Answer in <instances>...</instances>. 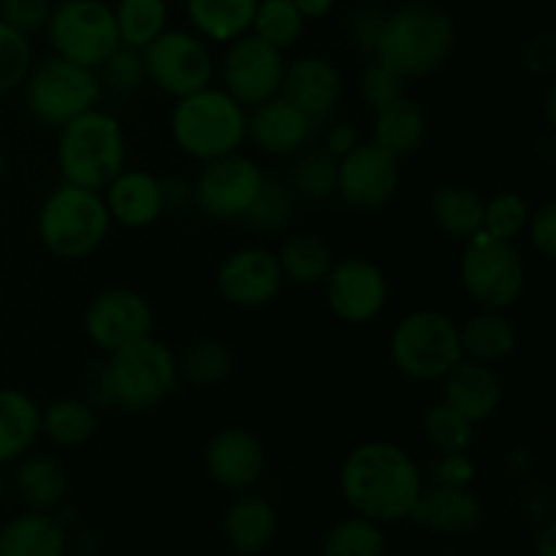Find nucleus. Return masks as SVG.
Returning <instances> with one entry per match:
<instances>
[{"label":"nucleus","instance_id":"obj_10","mask_svg":"<svg viewBox=\"0 0 556 556\" xmlns=\"http://www.w3.org/2000/svg\"><path fill=\"white\" fill-rule=\"evenodd\" d=\"M27 79V109L41 123L63 128L76 114L92 109L101 92V79L87 65L65 58H49Z\"/></svg>","mask_w":556,"mask_h":556},{"label":"nucleus","instance_id":"obj_50","mask_svg":"<svg viewBox=\"0 0 556 556\" xmlns=\"http://www.w3.org/2000/svg\"><path fill=\"white\" fill-rule=\"evenodd\" d=\"M293 5H296L304 20H318V16L329 14L334 0H293Z\"/></svg>","mask_w":556,"mask_h":556},{"label":"nucleus","instance_id":"obj_9","mask_svg":"<svg viewBox=\"0 0 556 556\" xmlns=\"http://www.w3.org/2000/svg\"><path fill=\"white\" fill-rule=\"evenodd\" d=\"M60 58L96 68L119 47L114 11L101 0H63L47 22Z\"/></svg>","mask_w":556,"mask_h":556},{"label":"nucleus","instance_id":"obj_30","mask_svg":"<svg viewBox=\"0 0 556 556\" xmlns=\"http://www.w3.org/2000/svg\"><path fill=\"white\" fill-rule=\"evenodd\" d=\"M432 217L448 237L470 239L483 231V201L465 185H440L432 193Z\"/></svg>","mask_w":556,"mask_h":556},{"label":"nucleus","instance_id":"obj_3","mask_svg":"<svg viewBox=\"0 0 556 556\" xmlns=\"http://www.w3.org/2000/svg\"><path fill=\"white\" fill-rule=\"evenodd\" d=\"M174 141L199 161L231 155L248 136V114L237 98L210 85L179 98L172 112Z\"/></svg>","mask_w":556,"mask_h":556},{"label":"nucleus","instance_id":"obj_7","mask_svg":"<svg viewBox=\"0 0 556 556\" xmlns=\"http://www.w3.org/2000/svg\"><path fill=\"white\" fill-rule=\"evenodd\" d=\"M106 369L114 402L134 413H144L161 405L172 394L179 378L174 353L163 342L152 340L150 334L117 348Z\"/></svg>","mask_w":556,"mask_h":556},{"label":"nucleus","instance_id":"obj_48","mask_svg":"<svg viewBox=\"0 0 556 556\" xmlns=\"http://www.w3.org/2000/svg\"><path fill=\"white\" fill-rule=\"evenodd\" d=\"M383 20L386 16L375 14V11H367V14L358 16L356 38L358 43H364L367 52H375V47H378V36H380V27H383Z\"/></svg>","mask_w":556,"mask_h":556},{"label":"nucleus","instance_id":"obj_36","mask_svg":"<svg viewBox=\"0 0 556 556\" xmlns=\"http://www.w3.org/2000/svg\"><path fill=\"white\" fill-rule=\"evenodd\" d=\"M233 367L231 351L223 342L201 340L193 342L182 358H177V369L188 383L193 386H217L228 378Z\"/></svg>","mask_w":556,"mask_h":556},{"label":"nucleus","instance_id":"obj_28","mask_svg":"<svg viewBox=\"0 0 556 556\" xmlns=\"http://www.w3.org/2000/svg\"><path fill=\"white\" fill-rule=\"evenodd\" d=\"M516 326L510 324L500 309H489V313H478L467 320L459 329L462 353L470 356L472 362L492 364L508 356L516 348Z\"/></svg>","mask_w":556,"mask_h":556},{"label":"nucleus","instance_id":"obj_27","mask_svg":"<svg viewBox=\"0 0 556 556\" xmlns=\"http://www.w3.org/2000/svg\"><path fill=\"white\" fill-rule=\"evenodd\" d=\"M41 434V410L22 391L0 389V465L20 459Z\"/></svg>","mask_w":556,"mask_h":556},{"label":"nucleus","instance_id":"obj_26","mask_svg":"<svg viewBox=\"0 0 556 556\" xmlns=\"http://www.w3.org/2000/svg\"><path fill=\"white\" fill-rule=\"evenodd\" d=\"M65 552V532L47 510L20 516L0 532V556H60Z\"/></svg>","mask_w":556,"mask_h":556},{"label":"nucleus","instance_id":"obj_16","mask_svg":"<svg viewBox=\"0 0 556 556\" xmlns=\"http://www.w3.org/2000/svg\"><path fill=\"white\" fill-rule=\"evenodd\" d=\"M87 337L96 342L101 351L114 353L128 342L141 340L152 331V309L136 291L112 288L103 291L90 304L85 315Z\"/></svg>","mask_w":556,"mask_h":556},{"label":"nucleus","instance_id":"obj_2","mask_svg":"<svg viewBox=\"0 0 556 556\" xmlns=\"http://www.w3.org/2000/svg\"><path fill=\"white\" fill-rule=\"evenodd\" d=\"M454 47V20L432 3H413L386 16L375 54L405 79L438 68Z\"/></svg>","mask_w":556,"mask_h":556},{"label":"nucleus","instance_id":"obj_6","mask_svg":"<svg viewBox=\"0 0 556 556\" xmlns=\"http://www.w3.org/2000/svg\"><path fill=\"white\" fill-rule=\"evenodd\" d=\"M391 358L413 380H440L465 358L459 326L438 309H416L396 324L391 334Z\"/></svg>","mask_w":556,"mask_h":556},{"label":"nucleus","instance_id":"obj_38","mask_svg":"<svg viewBox=\"0 0 556 556\" xmlns=\"http://www.w3.org/2000/svg\"><path fill=\"white\" fill-rule=\"evenodd\" d=\"M427 438L440 454H465L472 443V421L451 405H438L427 413Z\"/></svg>","mask_w":556,"mask_h":556},{"label":"nucleus","instance_id":"obj_14","mask_svg":"<svg viewBox=\"0 0 556 556\" xmlns=\"http://www.w3.org/2000/svg\"><path fill=\"white\" fill-rule=\"evenodd\" d=\"M261 185H264L261 168L248 157L231 152L206 161V168L195 185V204L217 220H237L250 210Z\"/></svg>","mask_w":556,"mask_h":556},{"label":"nucleus","instance_id":"obj_45","mask_svg":"<svg viewBox=\"0 0 556 556\" xmlns=\"http://www.w3.org/2000/svg\"><path fill=\"white\" fill-rule=\"evenodd\" d=\"M49 14H52L49 0H0V20L25 36L47 27Z\"/></svg>","mask_w":556,"mask_h":556},{"label":"nucleus","instance_id":"obj_29","mask_svg":"<svg viewBox=\"0 0 556 556\" xmlns=\"http://www.w3.org/2000/svg\"><path fill=\"white\" fill-rule=\"evenodd\" d=\"M258 0H188L190 22L212 41H233L253 25Z\"/></svg>","mask_w":556,"mask_h":556},{"label":"nucleus","instance_id":"obj_22","mask_svg":"<svg viewBox=\"0 0 556 556\" xmlns=\"http://www.w3.org/2000/svg\"><path fill=\"white\" fill-rule=\"evenodd\" d=\"M481 503L467 486H448L438 483L429 492H421V497L413 505L410 516L418 525L440 532V535H462L470 532L481 521Z\"/></svg>","mask_w":556,"mask_h":556},{"label":"nucleus","instance_id":"obj_21","mask_svg":"<svg viewBox=\"0 0 556 556\" xmlns=\"http://www.w3.org/2000/svg\"><path fill=\"white\" fill-rule=\"evenodd\" d=\"M445 380V405L459 410L462 416L470 418L472 424L483 421L492 416L503 400V389H500V378L494 369L483 362H465L448 369L443 375Z\"/></svg>","mask_w":556,"mask_h":556},{"label":"nucleus","instance_id":"obj_32","mask_svg":"<svg viewBox=\"0 0 556 556\" xmlns=\"http://www.w3.org/2000/svg\"><path fill=\"white\" fill-rule=\"evenodd\" d=\"M98 418L87 402L58 400L41 413V432L63 448H79L96 434Z\"/></svg>","mask_w":556,"mask_h":556},{"label":"nucleus","instance_id":"obj_18","mask_svg":"<svg viewBox=\"0 0 556 556\" xmlns=\"http://www.w3.org/2000/svg\"><path fill=\"white\" fill-rule=\"evenodd\" d=\"M204 465L212 481L233 489V492H244L261 481L266 456L255 434L244 432V429H226L210 440Z\"/></svg>","mask_w":556,"mask_h":556},{"label":"nucleus","instance_id":"obj_34","mask_svg":"<svg viewBox=\"0 0 556 556\" xmlns=\"http://www.w3.org/2000/svg\"><path fill=\"white\" fill-rule=\"evenodd\" d=\"M282 277L299 282V286H315L326 280L331 269V250L315 237H293L288 239L280 253Z\"/></svg>","mask_w":556,"mask_h":556},{"label":"nucleus","instance_id":"obj_11","mask_svg":"<svg viewBox=\"0 0 556 556\" xmlns=\"http://www.w3.org/2000/svg\"><path fill=\"white\" fill-rule=\"evenodd\" d=\"M141 65L144 76L155 87L174 98L190 96L210 85L212 79V58L210 49L195 36L182 30H163L155 41L141 49Z\"/></svg>","mask_w":556,"mask_h":556},{"label":"nucleus","instance_id":"obj_4","mask_svg":"<svg viewBox=\"0 0 556 556\" xmlns=\"http://www.w3.org/2000/svg\"><path fill=\"white\" fill-rule=\"evenodd\" d=\"M58 163L65 182L90 190L106 188L125 163V139L117 119L96 109L68 119L60 136Z\"/></svg>","mask_w":556,"mask_h":556},{"label":"nucleus","instance_id":"obj_20","mask_svg":"<svg viewBox=\"0 0 556 556\" xmlns=\"http://www.w3.org/2000/svg\"><path fill=\"white\" fill-rule=\"evenodd\" d=\"M315 119L293 106L286 96L277 92L269 101L258 103L253 117L248 119V134L255 144L271 155H291L313 136Z\"/></svg>","mask_w":556,"mask_h":556},{"label":"nucleus","instance_id":"obj_46","mask_svg":"<svg viewBox=\"0 0 556 556\" xmlns=\"http://www.w3.org/2000/svg\"><path fill=\"white\" fill-rule=\"evenodd\" d=\"M530 226V239L538 248V253H543L546 258H554L556 253V204L554 201H546L541 210L535 212L532 220H527Z\"/></svg>","mask_w":556,"mask_h":556},{"label":"nucleus","instance_id":"obj_5","mask_svg":"<svg viewBox=\"0 0 556 556\" xmlns=\"http://www.w3.org/2000/svg\"><path fill=\"white\" fill-rule=\"evenodd\" d=\"M109 220L112 215L98 190L65 182L43 204L38 231L60 258H85L106 239Z\"/></svg>","mask_w":556,"mask_h":556},{"label":"nucleus","instance_id":"obj_33","mask_svg":"<svg viewBox=\"0 0 556 556\" xmlns=\"http://www.w3.org/2000/svg\"><path fill=\"white\" fill-rule=\"evenodd\" d=\"M166 0H119L114 11L119 43L130 49H144L166 30Z\"/></svg>","mask_w":556,"mask_h":556},{"label":"nucleus","instance_id":"obj_15","mask_svg":"<svg viewBox=\"0 0 556 556\" xmlns=\"http://www.w3.org/2000/svg\"><path fill=\"white\" fill-rule=\"evenodd\" d=\"M389 286L383 271L364 258H345L331 264L326 275V299L337 318L345 324H367L386 307Z\"/></svg>","mask_w":556,"mask_h":556},{"label":"nucleus","instance_id":"obj_42","mask_svg":"<svg viewBox=\"0 0 556 556\" xmlns=\"http://www.w3.org/2000/svg\"><path fill=\"white\" fill-rule=\"evenodd\" d=\"M30 41L25 33L0 20V96L14 90L30 74Z\"/></svg>","mask_w":556,"mask_h":556},{"label":"nucleus","instance_id":"obj_39","mask_svg":"<svg viewBox=\"0 0 556 556\" xmlns=\"http://www.w3.org/2000/svg\"><path fill=\"white\" fill-rule=\"evenodd\" d=\"M293 188L304 199H329L337 193V157L329 150L309 152L293 168Z\"/></svg>","mask_w":556,"mask_h":556},{"label":"nucleus","instance_id":"obj_8","mask_svg":"<svg viewBox=\"0 0 556 556\" xmlns=\"http://www.w3.org/2000/svg\"><path fill=\"white\" fill-rule=\"evenodd\" d=\"M462 286L489 309H505L519 302L525 291V261L508 239H497L481 231L467 239L462 255Z\"/></svg>","mask_w":556,"mask_h":556},{"label":"nucleus","instance_id":"obj_12","mask_svg":"<svg viewBox=\"0 0 556 556\" xmlns=\"http://www.w3.org/2000/svg\"><path fill=\"white\" fill-rule=\"evenodd\" d=\"M286 60L280 49L258 36H239L223 60V85L242 106H258L280 92Z\"/></svg>","mask_w":556,"mask_h":556},{"label":"nucleus","instance_id":"obj_37","mask_svg":"<svg viewBox=\"0 0 556 556\" xmlns=\"http://www.w3.org/2000/svg\"><path fill=\"white\" fill-rule=\"evenodd\" d=\"M253 33L271 47L286 49L299 41L304 30V16L293 5V0H258L253 16Z\"/></svg>","mask_w":556,"mask_h":556},{"label":"nucleus","instance_id":"obj_19","mask_svg":"<svg viewBox=\"0 0 556 556\" xmlns=\"http://www.w3.org/2000/svg\"><path fill=\"white\" fill-rule=\"evenodd\" d=\"M282 96L315 123L329 117L342 92L340 71L324 58H302L282 74Z\"/></svg>","mask_w":556,"mask_h":556},{"label":"nucleus","instance_id":"obj_31","mask_svg":"<svg viewBox=\"0 0 556 556\" xmlns=\"http://www.w3.org/2000/svg\"><path fill=\"white\" fill-rule=\"evenodd\" d=\"M16 492L33 510H52L68 494L63 465L52 456H33L16 470Z\"/></svg>","mask_w":556,"mask_h":556},{"label":"nucleus","instance_id":"obj_52","mask_svg":"<svg viewBox=\"0 0 556 556\" xmlns=\"http://www.w3.org/2000/svg\"><path fill=\"white\" fill-rule=\"evenodd\" d=\"M3 166H5V163H3V152H0V177H3Z\"/></svg>","mask_w":556,"mask_h":556},{"label":"nucleus","instance_id":"obj_23","mask_svg":"<svg viewBox=\"0 0 556 556\" xmlns=\"http://www.w3.org/2000/svg\"><path fill=\"white\" fill-rule=\"evenodd\" d=\"M106 210L128 228L150 226L163 212V185L147 172H119L106 185Z\"/></svg>","mask_w":556,"mask_h":556},{"label":"nucleus","instance_id":"obj_35","mask_svg":"<svg viewBox=\"0 0 556 556\" xmlns=\"http://www.w3.org/2000/svg\"><path fill=\"white\" fill-rule=\"evenodd\" d=\"M326 556H380L386 554V538L380 525L364 516L340 521L326 532L324 541Z\"/></svg>","mask_w":556,"mask_h":556},{"label":"nucleus","instance_id":"obj_47","mask_svg":"<svg viewBox=\"0 0 556 556\" xmlns=\"http://www.w3.org/2000/svg\"><path fill=\"white\" fill-rule=\"evenodd\" d=\"M434 476H438V483L467 486V483L472 481V465L467 462L465 454H445L443 459L434 465Z\"/></svg>","mask_w":556,"mask_h":556},{"label":"nucleus","instance_id":"obj_24","mask_svg":"<svg viewBox=\"0 0 556 556\" xmlns=\"http://www.w3.org/2000/svg\"><path fill=\"white\" fill-rule=\"evenodd\" d=\"M223 532L233 552L239 554H258L275 541L277 532V516L269 500L258 497V494H244L231 508L226 510L223 519Z\"/></svg>","mask_w":556,"mask_h":556},{"label":"nucleus","instance_id":"obj_51","mask_svg":"<svg viewBox=\"0 0 556 556\" xmlns=\"http://www.w3.org/2000/svg\"><path fill=\"white\" fill-rule=\"evenodd\" d=\"M538 552H541V556L556 554V527L554 525H548L546 530L541 532V538H538Z\"/></svg>","mask_w":556,"mask_h":556},{"label":"nucleus","instance_id":"obj_41","mask_svg":"<svg viewBox=\"0 0 556 556\" xmlns=\"http://www.w3.org/2000/svg\"><path fill=\"white\" fill-rule=\"evenodd\" d=\"M527 220L530 210L516 193H497L489 204H483V231L497 239H516L527 228Z\"/></svg>","mask_w":556,"mask_h":556},{"label":"nucleus","instance_id":"obj_17","mask_svg":"<svg viewBox=\"0 0 556 556\" xmlns=\"http://www.w3.org/2000/svg\"><path fill=\"white\" fill-rule=\"evenodd\" d=\"M282 269L275 253L264 248H242L223 261L217 288L223 299L239 307H261L280 291Z\"/></svg>","mask_w":556,"mask_h":556},{"label":"nucleus","instance_id":"obj_53","mask_svg":"<svg viewBox=\"0 0 556 556\" xmlns=\"http://www.w3.org/2000/svg\"><path fill=\"white\" fill-rule=\"evenodd\" d=\"M0 532H3V527H0Z\"/></svg>","mask_w":556,"mask_h":556},{"label":"nucleus","instance_id":"obj_44","mask_svg":"<svg viewBox=\"0 0 556 556\" xmlns=\"http://www.w3.org/2000/svg\"><path fill=\"white\" fill-rule=\"evenodd\" d=\"M405 76L396 74L391 65H386L383 60H375L362 76V92H364V101L369 103L372 109L386 106L391 103L394 98L405 96Z\"/></svg>","mask_w":556,"mask_h":556},{"label":"nucleus","instance_id":"obj_43","mask_svg":"<svg viewBox=\"0 0 556 556\" xmlns=\"http://www.w3.org/2000/svg\"><path fill=\"white\" fill-rule=\"evenodd\" d=\"M101 79L117 92H128L141 85L144 79V65H141L139 49H130L119 43L112 54L101 63Z\"/></svg>","mask_w":556,"mask_h":556},{"label":"nucleus","instance_id":"obj_1","mask_svg":"<svg viewBox=\"0 0 556 556\" xmlns=\"http://www.w3.org/2000/svg\"><path fill=\"white\" fill-rule=\"evenodd\" d=\"M345 503L364 519L391 525L410 516L424 481L416 462L394 443H364L345 459L340 472Z\"/></svg>","mask_w":556,"mask_h":556},{"label":"nucleus","instance_id":"obj_25","mask_svg":"<svg viewBox=\"0 0 556 556\" xmlns=\"http://www.w3.org/2000/svg\"><path fill=\"white\" fill-rule=\"evenodd\" d=\"M424 136H427V114L410 98L400 96L386 106L375 109L372 141L394 157L416 152Z\"/></svg>","mask_w":556,"mask_h":556},{"label":"nucleus","instance_id":"obj_13","mask_svg":"<svg viewBox=\"0 0 556 556\" xmlns=\"http://www.w3.org/2000/svg\"><path fill=\"white\" fill-rule=\"evenodd\" d=\"M400 157L386 152L375 141H358L337 161V190L345 204L375 212L389 204L400 185Z\"/></svg>","mask_w":556,"mask_h":556},{"label":"nucleus","instance_id":"obj_40","mask_svg":"<svg viewBox=\"0 0 556 556\" xmlns=\"http://www.w3.org/2000/svg\"><path fill=\"white\" fill-rule=\"evenodd\" d=\"M291 212V190L282 182H269V179H264L258 195H255V201L250 204V210L244 212V220L253 228H258V231H275V228L286 226Z\"/></svg>","mask_w":556,"mask_h":556},{"label":"nucleus","instance_id":"obj_49","mask_svg":"<svg viewBox=\"0 0 556 556\" xmlns=\"http://www.w3.org/2000/svg\"><path fill=\"white\" fill-rule=\"evenodd\" d=\"M356 144H358V134H356V128L348 123L334 125L329 134V139H326V150H329L334 157H342L348 150H353Z\"/></svg>","mask_w":556,"mask_h":556}]
</instances>
